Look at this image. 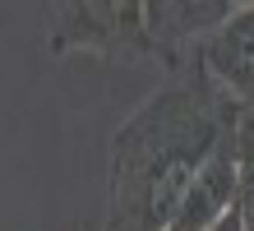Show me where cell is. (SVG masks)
<instances>
[{"label": "cell", "mask_w": 254, "mask_h": 231, "mask_svg": "<svg viewBox=\"0 0 254 231\" xmlns=\"http://www.w3.org/2000/svg\"><path fill=\"white\" fill-rule=\"evenodd\" d=\"M236 176H241L236 213H241L245 231H254V116L250 111H241V120H236Z\"/></svg>", "instance_id": "6"}, {"label": "cell", "mask_w": 254, "mask_h": 231, "mask_svg": "<svg viewBox=\"0 0 254 231\" xmlns=\"http://www.w3.org/2000/svg\"><path fill=\"white\" fill-rule=\"evenodd\" d=\"M47 46L51 56L83 51L107 65H162L143 23V0H61L51 9Z\"/></svg>", "instance_id": "2"}, {"label": "cell", "mask_w": 254, "mask_h": 231, "mask_svg": "<svg viewBox=\"0 0 254 231\" xmlns=\"http://www.w3.org/2000/svg\"><path fill=\"white\" fill-rule=\"evenodd\" d=\"M236 185H241V176H236V130H231V139L194 176L190 194L181 199V208H176L167 231H208V227H217L236 208Z\"/></svg>", "instance_id": "5"}, {"label": "cell", "mask_w": 254, "mask_h": 231, "mask_svg": "<svg viewBox=\"0 0 254 231\" xmlns=\"http://www.w3.org/2000/svg\"><path fill=\"white\" fill-rule=\"evenodd\" d=\"M208 231H245V222H241V213H236V208H231V213H227V218H222L217 227H208Z\"/></svg>", "instance_id": "7"}, {"label": "cell", "mask_w": 254, "mask_h": 231, "mask_svg": "<svg viewBox=\"0 0 254 231\" xmlns=\"http://www.w3.org/2000/svg\"><path fill=\"white\" fill-rule=\"evenodd\" d=\"M245 0H143V23L148 37L162 51L167 74H185L194 65V51L227 28L241 14Z\"/></svg>", "instance_id": "3"}, {"label": "cell", "mask_w": 254, "mask_h": 231, "mask_svg": "<svg viewBox=\"0 0 254 231\" xmlns=\"http://www.w3.org/2000/svg\"><path fill=\"white\" fill-rule=\"evenodd\" d=\"M241 111L199 70L171 74L107 144V218L102 231H167L208 157L231 139Z\"/></svg>", "instance_id": "1"}, {"label": "cell", "mask_w": 254, "mask_h": 231, "mask_svg": "<svg viewBox=\"0 0 254 231\" xmlns=\"http://www.w3.org/2000/svg\"><path fill=\"white\" fill-rule=\"evenodd\" d=\"M194 70L227 97L236 111L254 116V0H245L241 14L217 28L199 51H194Z\"/></svg>", "instance_id": "4"}]
</instances>
